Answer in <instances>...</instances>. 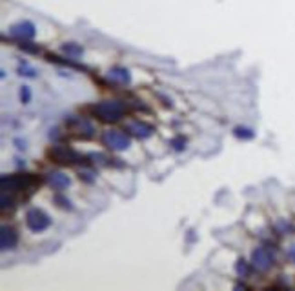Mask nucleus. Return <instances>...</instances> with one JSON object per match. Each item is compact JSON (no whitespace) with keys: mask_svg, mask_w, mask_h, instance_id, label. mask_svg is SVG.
I'll return each mask as SVG.
<instances>
[{"mask_svg":"<svg viewBox=\"0 0 295 291\" xmlns=\"http://www.w3.org/2000/svg\"><path fill=\"white\" fill-rule=\"evenodd\" d=\"M91 111L104 122H117L124 115V104L119 101H104L93 106Z\"/></svg>","mask_w":295,"mask_h":291,"instance_id":"1","label":"nucleus"},{"mask_svg":"<svg viewBox=\"0 0 295 291\" xmlns=\"http://www.w3.org/2000/svg\"><path fill=\"white\" fill-rule=\"evenodd\" d=\"M102 144L106 148L113 149V151H124V149L129 148V137L122 131L111 129V131H106L102 135Z\"/></svg>","mask_w":295,"mask_h":291,"instance_id":"2","label":"nucleus"},{"mask_svg":"<svg viewBox=\"0 0 295 291\" xmlns=\"http://www.w3.org/2000/svg\"><path fill=\"white\" fill-rule=\"evenodd\" d=\"M26 224L31 231L38 233V231H44V229H48L49 224H51V219H49L42 210H29L28 215H26Z\"/></svg>","mask_w":295,"mask_h":291,"instance_id":"3","label":"nucleus"},{"mask_svg":"<svg viewBox=\"0 0 295 291\" xmlns=\"http://www.w3.org/2000/svg\"><path fill=\"white\" fill-rule=\"evenodd\" d=\"M2 189L4 191H22L35 182L29 175H2Z\"/></svg>","mask_w":295,"mask_h":291,"instance_id":"4","label":"nucleus"},{"mask_svg":"<svg viewBox=\"0 0 295 291\" xmlns=\"http://www.w3.org/2000/svg\"><path fill=\"white\" fill-rule=\"evenodd\" d=\"M48 155L55 162L64 164V166H69V164H77L84 160V157H81L79 153H75L73 149H67V148H53L49 149Z\"/></svg>","mask_w":295,"mask_h":291,"instance_id":"5","label":"nucleus"},{"mask_svg":"<svg viewBox=\"0 0 295 291\" xmlns=\"http://www.w3.org/2000/svg\"><path fill=\"white\" fill-rule=\"evenodd\" d=\"M273 260H275V258H273V253L266 248H257L252 253V264L257 271H262V273L268 271V269L273 266Z\"/></svg>","mask_w":295,"mask_h":291,"instance_id":"6","label":"nucleus"},{"mask_svg":"<svg viewBox=\"0 0 295 291\" xmlns=\"http://www.w3.org/2000/svg\"><path fill=\"white\" fill-rule=\"evenodd\" d=\"M10 33L22 42V40H29V38H33L35 33H37V29H35L33 22H29V20H22V22H17V24L11 26Z\"/></svg>","mask_w":295,"mask_h":291,"instance_id":"7","label":"nucleus"},{"mask_svg":"<svg viewBox=\"0 0 295 291\" xmlns=\"http://www.w3.org/2000/svg\"><path fill=\"white\" fill-rule=\"evenodd\" d=\"M17 242H19V235H17V231L13 228L4 226V228L0 229V248L4 249V251L15 249Z\"/></svg>","mask_w":295,"mask_h":291,"instance_id":"8","label":"nucleus"},{"mask_svg":"<svg viewBox=\"0 0 295 291\" xmlns=\"http://www.w3.org/2000/svg\"><path fill=\"white\" fill-rule=\"evenodd\" d=\"M126 129H128L133 137H137V139H148V137H152V133H153L152 126L144 124V122H129V124L126 126Z\"/></svg>","mask_w":295,"mask_h":291,"instance_id":"9","label":"nucleus"},{"mask_svg":"<svg viewBox=\"0 0 295 291\" xmlns=\"http://www.w3.org/2000/svg\"><path fill=\"white\" fill-rule=\"evenodd\" d=\"M48 182H49V186H51L53 189H64V187H67L69 184H71L69 177L64 175V173H60V171L48 173Z\"/></svg>","mask_w":295,"mask_h":291,"instance_id":"10","label":"nucleus"},{"mask_svg":"<svg viewBox=\"0 0 295 291\" xmlns=\"http://www.w3.org/2000/svg\"><path fill=\"white\" fill-rule=\"evenodd\" d=\"M108 78L113 82H119V84H128L129 80H131V75H129V71L126 69V67H111L110 73H108Z\"/></svg>","mask_w":295,"mask_h":291,"instance_id":"11","label":"nucleus"},{"mask_svg":"<svg viewBox=\"0 0 295 291\" xmlns=\"http://www.w3.org/2000/svg\"><path fill=\"white\" fill-rule=\"evenodd\" d=\"M62 51L66 53L69 58H79L82 53H84V49H82L79 44H73L71 42V44H64V46H62Z\"/></svg>","mask_w":295,"mask_h":291,"instance_id":"12","label":"nucleus"},{"mask_svg":"<svg viewBox=\"0 0 295 291\" xmlns=\"http://www.w3.org/2000/svg\"><path fill=\"white\" fill-rule=\"evenodd\" d=\"M235 271L241 278H246L250 275V264L244 260V258H239L237 264H235Z\"/></svg>","mask_w":295,"mask_h":291,"instance_id":"13","label":"nucleus"},{"mask_svg":"<svg viewBox=\"0 0 295 291\" xmlns=\"http://www.w3.org/2000/svg\"><path fill=\"white\" fill-rule=\"evenodd\" d=\"M234 135L237 137V139H244V140H250V139H253V131L252 129H248V128H235L234 129Z\"/></svg>","mask_w":295,"mask_h":291,"instance_id":"14","label":"nucleus"},{"mask_svg":"<svg viewBox=\"0 0 295 291\" xmlns=\"http://www.w3.org/2000/svg\"><path fill=\"white\" fill-rule=\"evenodd\" d=\"M55 202H57V204L60 206L62 210H73L71 202L67 201V199H64L62 195H57V197H55Z\"/></svg>","mask_w":295,"mask_h":291,"instance_id":"15","label":"nucleus"},{"mask_svg":"<svg viewBox=\"0 0 295 291\" xmlns=\"http://www.w3.org/2000/svg\"><path fill=\"white\" fill-rule=\"evenodd\" d=\"M20 101L24 102V104H28V102L31 101V89H29V86L20 87Z\"/></svg>","mask_w":295,"mask_h":291,"instance_id":"16","label":"nucleus"},{"mask_svg":"<svg viewBox=\"0 0 295 291\" xmlns=\"http://www.w3.org/2000/svg\"><path fill=\"white\" fill-rule=\"evenodd\" d=\"M172 146L175 151H182V149L186 148V139L184 137H177V139L172 140Z\"/></svg>","mask_w":295,"mask_h":291,"instance_id":"17","label":"nucleus"},{"mask_svg":"<svg viewBox=\"0 0 295 291\" xmlns=\"http://www.w3.org/2000/svg\"><path fill=\"white\" fill-rule=\"evenodd\" d=\"M19 73H20V75H26V76H31V78H33L37 71H35L33 67H29L28 64H20V66H19Z\"/></svg>","mask_w":295,"mask_h":291,"instance_id":"18","label":"nucleus"},{"mask_svg":"<svg viewBox=\"0 0 295 291\" xmlns=\"http://www.w3.org/2000/svg\"><path fill=\"white\" fill-rule=\"evenodd\" d=\"M20 49H24V51H28V53H40V48H38V46H31V42H28V40H22Z\"/></svg>","mask_w":295,"mask_h":291,"instance_id":"19","label":"nucleus"},{"mask_svg":"<svg viewBox=\"0 0 295 291\" xmlns=\"http://www.w3.org/2000/svg\"><path fill=\"white\" fill-rule=\"evenodd\" d=\"M13 204H15V202H13V199H11V197H10V199H8V195H6V193H4V195H2V210H8V208H10V210H11V208H13Z\"/></svg>","mask_w":295,"mask_h":291,"instance_id":"20","label":"nucleus"},{"mask_svg":"<svg viewBox=\"0 0 295 291\" xmlns=\"http://www.w3.org/2000/svg\"><path fill=\"white\" fill-rule=\"evenodd\" d=\"M288 258H290L291 262L295 264V246H291V248H290V251H288Z\"/></svg>","mask_w":295,"mask_h":291,"instance_id":"21","label":"nucleus"}]
</instances>
